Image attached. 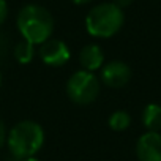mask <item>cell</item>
<instances>
[{"mask_svg":"<svg viewBox=\"0 0 161 161\" xmlns=\"http://www.w3.org/2000/svg\"><path fill=\"white\" fill-rule=\"evenodd\" d=\"M0 86H2V74H0Z\"/></svg>","mask_w":161,"mask_h":161,"instance_id":"e0dca14e","label":"cell"},{"mask_svg":"<svg viewBox=\"0 0 161 161\" xmlns=\"http://www.w3.org/2000/svg\"><path fill=\"white\" fill-rule=\"evenodd\" d=\"M7 144L14 159L35 156L44 144V130L33 120H22L8 131Z\"/></svg>","mask_w":161,"mask_h":161,"instance_id":"7a4b0ae2","label":"cell"},{"mask_svg":"<svg viewBox=\"0 0 161 161\" xmlns=\"http://www.w3.org/2000/svg\"><path fill=\"white\" fill-rule=\"evenodd\" d=\"M101 90L100 79L92 73L86 69H79L69 76L66 80V95L68 98L80 106H86L93 103Z\"/></svg>","mask_w":161,"mask_h":161,"instance_id":"277c9868","label":"cell"},{"mask_svg":"<svg viewBox=\"0 0 161 161\" xmlns=\"http://www.w3.org/2000/svg\"><path fill=\"white\" fill-rule=\"evenodd\" d=\"M123 10L114 2L100 3L93 7L86 18V30L95 38H111L123 25Z\"/></svg>","mask_w":161,"mask_h":161,"instance_id":"3957f363","label":"cell"},{"mask_svg":"<svg viewBox=\"0 0 161 161\" xmlns=\"http://www.w3.org/2000/svg\"><path fill=\"white\" fill-rule=\"evenodd\" d=\"M109 128L114 130V131H123L130 126L131 123V117L128 112L125 111H115L109 115Z\"/></svg>","mask_w":161,"mask_h":161,"instance_id":"8fae6325","label":"cell"},{"mask_svg":"<svg viewBox=\"0 0 161 161\" xmlns=\"http://www.w3.org/2000/svg\"><path fill=\"white\" fill-rule=\"evenodd\" d=\"M133 2H134V0H114V3H115L119 8H126V7H130Z\"/></svg>","mask_w":161,"mask_h":161,"instance_id":"4fadbf2b","label":"cell"},{"mask_svg":"<svg viewBox=\"0 0 161 161\" xmlns=\"http://www.w3.org/2000/svg\"><path fill=\"white\" fill-rule=\"evenodd\" d=\"M7 16H8V5L5 0H0V25L7 21Z\"/></svg>","mask_w":161,"mask_h":161,"instance_id":"7c38bea8","label":"cell"},{"mask_svg":"<svg viewBox=\"0 0 161 161\" xmlns=\"http://www.w3.org/2000/svg\"><path fill=\"white\" fill-rule=\"evenodd\" d=\"M7 141V133H5V126H3V122L0 120V147L3 145V142Z\"/></svg>","mask_w":161,"mask_h":161,"instance_id":"5bb4252c","label":"cell"},{"mask_svg":"<svg viewBox=\"0 0 161 161\" xmlns=\"http://www.w3.org/2000/svg\"><path fill=\"white\" fill-rule=\"evenodd\" d=\"M18 30L22 38L32 44H43L54 32L52 14L41 5H25L16 18Z\"/></svg>","mask_w":161,"mask_h":161,"instance_id":"6da1fadb","label":"cell"},{"mask_svg":"<svg viewBox=\"0 0 161 161\" xmlns=\"http://www.w3.org/2000/svg\"><path fill=\"white\" fill-rule=\"evenodd\" d=\"M33 46L35 44H32V43L25 41V40L19 41L16 44V47H14V58L19 63H22V65L30 63L32 58H33V55H35V47Z\"/></svg>","mask_w":161,"mask_h":161,"instance_id":"30bf717a","label":"cell"},{"mask_svg":"<svg viewBox=\"0 0 161 161\" xmlns=\"http://www.w3.org/2000/svg\"><path fill=\"white\" fill-rule=\"evenodd\" d=\"M131 79V68L120 60H112L101 68V80L106 87L120 89Z\"/></svg>","mask_w":161,"mask_h":161,"instance_id":"8992f818","label":"cell"},{"mask_svg":"<svg viewBox=\"0 0 161 161\" xmlns=\"http://www.w3.org/2000/svg\"><path fill=\"white\" fill-rule=\"evenodd\" d=\"M16 161H40L38 158H35V156H30V158H24V159H16Z\"/></svg>","mask_w":161,"mask_h":161,"instance_id":"2e32d148","label":"cell"},{"mask_svg":"<svg viewBox=\"0 0 161 161\" xmlns=\"http://www.w3.org/2000/svg\"><path fill=\"white\" fill-rule=\"evenodd\" d=\"M73 3H76V5H86V3H89V2H92V0H71Z\"/></svg>","mask_w":161,"mask_h":161,"instance_id":"9a60e30c","label":"cell"},{"mask_svg":"<svg viewBox=\"0 0 161 161\" xmlns=\"http://www.w3.org/2000/svg\"><path fill=\"white\" fill-rule=\"evenodd\" d=\"M38 54L44 65L54 66V68L65 65L71 57V52H69V47L66 46V43L62 40H55V38H49L47 41L40 44Z\"/></svg>","mask_w":161,"mask_h":161,"instance_id":"5b68a950","label":"cell"},{"mask_svg":"<svg viewBox=\"0 0 161 161\" xmlns=\"http://www.w3.org/2000/svg\"><path fill=\"white\" fill-rule=\"evenodd\" d=\"M79 62L86 71H97L103 68L104 63V54L103 49L98 44H87L79 52Z\"/></svg>","mask_w":161,"mask_h":161,"instance_id":"ba28073f","label":"cell"},{"mask_svg":"<svg viewBox=\"0 0 161 161\" xmlns=\"http://www.w3.org/2000/svg\"><path fill=\"white\" fill-rule=\"evenodd\" d=\"M142 123L147 128V131H156L161 130V106L159 104H147L142 111Z\"/></svg>","mask_w":161,"mask_h":161,"instance_id":"9c48e42d","label":"cell"},{"mask_svg":"<svg viewBox=\"0 0 161 161\" xmlns=\"http://www.w3.org/2000/svg\"><path fill=\"white\" fill-rule=\"evenodd\" d=\"M139 161H161V134L156 131L144 133L136 144Z\"/></svg>","mask_w":161,"mask_h":161,"instance_id":"52a82bcc","label":"cell"}]
</instances>
